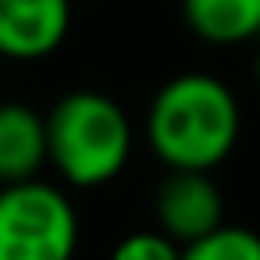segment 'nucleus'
I'll return each mask as SVG.
<instances>
[{
    "label": "nucleus",
    "mask_w": 260,
    "mask_h": 260,
    "mask_svg": "<svg viewBox=\"0 0 260 260\" xmlns=\"http://www.w3.org/2000/svg\"><path fill=\"white\" fill-rule=\"evenodd\" d=\"M107 260H182V246L168 239L160 228L153 232H128Z\"/></svg>",
    "instance_id": "1a4fd4ad"
},
{
    "label": "nucleus",
    "mask_w": 260,
    "mask_h": 260,
    "mask_svg": "<svg viewBox=\"0 0 260 260\" xmlns=\"http://www.w3.org/2000/svg\"><path fill=\"white\" fill-rule=\"evenodd\" d=\"M189 32L214 47H235L260 36V0H182Z\"/></svg>",
    "instance_id": "0eeeda50"
},
{
    "label": "nucleus",
    "mask_w": 260,
    "mask_h": 260,
    "mask_svg": "<svg viewBox=\"0 0 260 260\" xmlns=\"http://www.w3.org/2000/svg\"><path fill=\"white\" fill-rule=\"evenodd\" d=\"M153 214H157V228L168 239L189 246L224 224L221 189L207 171H168L157 185Z\"/></svg>",
    "instance_id": "20e7f679"
},
{
    "label": "nucleus",
    "mask_w": 260,
    "mask_h": 260,
    "mask_svg": "<svg viewBox=\"0 0 260 260\" xmlns=\"http://www.w3.org/2000/svg\"><path fill=\"white\" fill-rule=\"evenodd\" d=\"M182 260H260V235L242 224H221L182 246Z\"/></svg>",
    "instance_id": "6e6552de"
},
{
    "label": "nucleus",
    "mask_w": 260,
    "mask_h": 260,
    "mask_svg": "<svg viewBox=\"0 0 260 260\" xmlns=\"http://www.w3.org/2000/svg\"><path fill=\"white\" fill-rule=\"evenodd\" d=\"M47 153L68 185H107L132 157V121L107 93L72 89L47 111Z\"/></svg>",
    "instance_id": "f03ea898"
},
{
    "label": "nucleus",
    "mask_w": 260,
    "mask_h": 260,
    "mask_svg": "<svg viewBox=\"0 0 260 260\" xmlns=\"http://www.w3.org/2000/svg\"><path fill=\"white\" fill-rule=\"evenodd\" d=\"M79 214L72 200L43 182L0 185V260H72Z\"/></svg>",
    "instance_id": "7ed1b4c3"
},
{
    "label": "nucleus",
    "mask_w": 260,
    "mask_h": 260,
    "mask_svg": "<svg viewBox=\"0 0 260 260\" xmlns=\"http://www.w3.org/2000/svg\"><path fill=\"white\" fill-rule=\"evenodd\" d=\"M72 25V0H0V61H43Z\"/></svg>",
    "instance_id": "39448f33"
},
{
    "label": "nucleus",
    "mask_w": 260,
    "mask_h": 260,
    "mask_svg": "<svg viewBox=\"0 0 260 260\" xmlns=\"http://www.w3.org/2000/svg\"><path fill=\"white\" fill-rule=\"evenodd\" d=\"M256 86H260V54H256Z\"/></svg>",
    "instance_id": "9d476101"
},
{
    "label": "nucleus",
    "mask_w": 260,
    "mask_h": 260,
    "mask_svg": "<svg viewBox=\"0 0 260 260\" xmlns=\"http://www.w3.org/2000/svg\"><path fill=\"white\" fill-rule=\"evenodd\" d=\"M235 93L207 72L168 79L146 111V139L168 171H210L239 143Z\"/></svg>",
    "instance_id": "f257e3e1"
},
{
    "label": "nucleus",
    "mask_w": 260,
    "mask_h": 260,
    "mask_svg": "<svg viewBox=\"0 0 260 260\" xmlns=\"http://www.w3.org/2000/svg\"><path fill=\"white\" fill-rule=\"evenodd\" d=\"M47 153V118L29 104H0V185H15L40 178Z\"/></svg>",
    "instance_id": "423d86ee"
}]
</instances>
